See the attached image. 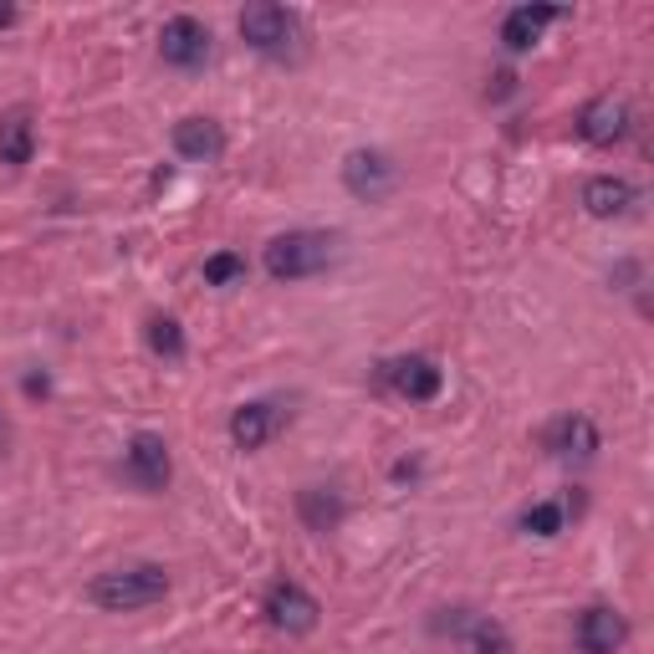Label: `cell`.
<instances>
[{
    "mask_svg": "<svg viewBox=\"0 0 654 654\" xmlns=\"http://www.w3.org/2000/svg\"><path fill=\"white\" fill-rule=\"evenodd\" d=\"M169 594V573L159 563H138V567H113V573H98L88 583V598L108 613H134L149 609Z\"/></svg>",
    "mask_w": 654,
    "mask_h": 654,
    "instance_id": "6da1fadb",
    "label": "cell"
},
{
    "mask_svg": "<svg viewBox=\"0 0 654 654\" xmlns=\"http://www.w3.org/2000/svg\"><path fill=\"white\" fill-rule=\"evenodd\" d=\"M332 261H338V236H327V230H286L267 246L271 282H307Z\"/></svg>",
    "mask_w": 654,
    "mask_h": 654,
    "instance_id": "7a4b0ae2",
    "label": "cell"
},
{
    "mask_svg": "<svg viewBox=\"0 0 654 654\" xmlns=\"http://www.w3.org/2000/svg\"><path fill=\"white\" fill-rule=\"evenodd\" d=\"M240 36H246V46L261 52V57L286 61L292 52H297V42H302V26H297V15L286 11V5L256 0V5L240 11Z\"/></svg>",
    "mask_w": 654,
    "mask_h": 654,
    "instance_id": "3957f363",
    "label": "cell"
},
{
    "mask_svg": "<svg viewBox=\"0 0 654 654\" xmlns=\"http://www.w3.org/2000/svg\"><path fill=\"white\" fill-rule=\"evenodd\" d=\"M450 619H435V634H450V640H461L465 654H517L506 624H496L490 613H476V609H446Z\"/></svg>",
    "mask_w": 654,
    "mask_h": 654,
    "instance_id": "277c9868",
    "label": "cell"
},
{
    "mask_svg": "<svg viewBox=\"0 0 654 654\" xmlns=\"http://www.w3.org/2000/svg\"><path fill=\"white\" fill-rule=\"evenodd\" d=\"M342 184H348V194L353 200H363V205H379V200H388L394 194V184H399V169H394V159L379 149H353L348 159H342Z\"/></svg>",
    "mask_w": 654,
    "mask_h": 654,
    "instance_id": "5b68a950",
    "label": "cell"
},
{
    "mask_svg": "<svg viewBox=\"0 0 654 654\" xmlns=\"http://www.w3.org/2000/svg\"><path fill=\"white\" fill-rule=\"evenodd\" d=\"M159 57L169 61V67H179V72L205 67V61H210V26H205V21H194V15H174V21H164Z\"/></svg>",
    "mask_w": 654,
    "mask_h": 654,
    "instance_id": "8992f818",
    "label": "cell"
},
{
    "mask_svg": "<svg viewBox=\"0 0 654 654\" xmlns=\"http://www.w3.org/2000/svg\"><path fill=\"white\" fill-rule=\"evenodd\" d=\"M317 613H323V604H317L302 583H277L267 594V619H271V629H282V634H313Z\"/></svg>",
    "mask_w": 654,
    "mask_h": 654,
    "instance_id": "52a82bcc",
    "label": "cell"
},
{
    "mask_svg": "<svg viewBox=\"0 0 654 654\" xmlns=\"http://www.w3.org/2000/svg\"><path fill=\"white\" fill-rule=\"evenodd\" d=\"M128 476H134V486H144V490H164V486H169V476H174V461H169L164 435L138 430L134 440H128Z\"/></svg>",
    "mask_w": 654,
    "mask_h": 654,
    "instance_id": "ba28073f",
    "label": "cell"
},
{
    "mask_svg": "<svg viewBox=\"0 0 654 654\" xmlns=\"http://www.w3.org/2000/svg\"><path fill=\"white\" fill-rule=\"evenodd\" d=\"M388 384H394V394H404V399L430 404L435 394L446 388V369L425 353H409V358H399V363H388Z\"/></svg>",
    "mask_w": 654,
    "mask_h": 654,
    "instance_id": "9c48e42d",
    "label": "cell"
},
{
    "mask_svg": "<svg viewBox=\"0 0 654 654\" xmlns=\"http://www.w3.org/2000/svg\"><path fill=\"white\" fill-rule=\"evenodd\" d=\"M578 134L588 138V144H598V149H609V144H619V138L629 134V103H624V98H613V92L594 98V103L583 108Z\"/></svg>",
    "mask_w": 654,
    "mask_h": 654,
    "instance_id": "30bf717a",
    "label": "cell"
},
{
    "mask_svg": "<svg viewBox=\"0 0 654 654\" xmlns=\"http://www.w3.org/2000/svg\"><path fill=\"white\" fill-rule=\"evenodd\" d=\"M629 640V624L619 609H604V604H594V609H583L578 619V650L583 654H619Z\"/></svg>",
    "mask_w": 654,
    "mask_h": 654,
    "instance_id": "8fae6325",
    "label": "cell"
},
{
    "mask_svg": "<svg viewBox=\"0 0 654 654\" xmlns=\"http://www.w3.org/2000/svg\"><path fill=\"white\" fill-rule=\"evenodd\" d=\"M629 205H634V184L624 174H594L583 184V210L594 221H619V215H629Z\"/></svg>",
    "mask_w": 654,
    "mask_h": 654,
    "instance_id": "7c38bea8",
    "label": "cell"
},
{
    "mask_svg": "<svg viewBox=\"0 0 654 654\" xmlns=\"http://www.w3.org/2000/svg\"><path fill=\"white\" fill-rule=\"evenodd\" d=\"M174 154L190 164H215L225 154V134L215 119H184L174 123Z\"/></svg>",
    "mask_w": 654,
    "mask_h": 654,
    "instance_id": "4fadbf2b",
    "label": "cell"
},
{
    "mask_svg": "<svg viewBox=\"0 0 654 654\" xmlns=\"http://www.w3.org/2000/svg\"><path fill=\"white\" fill-rule=\"evenodd\" d=\"M542 446H548L552 455H578V461H588L598 450V425L588 415H563V419H552L548 425Z\"/></svg>",
    "mask_w": 654,
    "mask_h": 654,
    "instance_id": "5bb4252c",
    "label": "cell"
},
{
    "mask_svg": "<svg viewBox=\"0 0 654 654\" xmlns=\"http://www.w3.org/2000/svg\"><path fill=\"white\" fill-rule=\"evenodd\" d=\"M277 425H282V409L267 399H256V404H240L236 415H230V440H236L240 450H261L277 435Z\"/></svg>",
    "mask_w": 654,
    "mask_h": 654,
    "instance_id": "9a60e30c",
    "label": "cell"
},
{
    "mask_svg": "<svg viewBox=\"0 0 654 654\" xmlns=\"http://www.w3.org/2000/svg\"><path fill=\"white\" fill-rule=\"evenodd\" d=\"M567 11H557V5H517V11L506 15L501 26V46L506 52H527V46L542 36V26H552V21H563Z\"/></svg>",
    "mask_w": 654,
    "mask_h": 654,
    "instance_id": "2e32d148",
    "label": "cell"
},
{
    "mask_svg": "<svg viewBox=\"0 0 654 654\" xmlns=\"http://www.w3.org/2000/svg\"><path fill=\"white\" fill-rule=\"evenodd\" d=\"M342 496L332 486H307L297 490V517L307 521V532H338L342 527Z\"/></svg>",
    "mask_w": 654,
    "mask_h": 654,
    "instance_id": "e0dca14e",
    "label": "cell"
},
{
    "mask_svg": "<svg viewBox=\"0 0 654 654\" xmlns=\"http://www.w3.org/2000/svg\"><path fill=\"white\" fill-rule=\"evenodd\" d=\"M36 154V128H31V113L26 108H11V113H0V164H31Z\"/></svg>",
    "mask_w": 654,
    "mask_h": 654,
    "instance_id": "ac0fdd59",
    "label": "cell"
},
{
    "mask_svg": "<svg viewBox=\"0 0 654 654\" xmlns=\"http://www.w3.org/2000/svg\"><path fill=\"white\" fill-rule=\"evenodd\" d=\"M236 282H246V256H236V251H215L205 261V286H236Z\"/></svg>",
    "mask_w": 654,
    "mask_h": 654,
    "instance_id": "d6986e66",
    "label": "cell"
},
{
    "mask_svg": "<svg viewBox=\"0 0 654 654\" xmlns=\"http://www.w3.org/2000/svg\"><path fill=\"white\" fill-rule=\"evenodd\" d=\"M149 348L159 358H184V327L174 317H154L149 323Z\"/></svg>",
    "mask_w": 654,
    "mask_h": 654,
    "instance_id": "ffe728a7",
    "label": "cell"
},
{
    "mask_svg": "<svg viewBox=\"0 0 654 654\" xmlns=\"http://www.w3.org/2000/svg\"><path fill=\"white\" fill-rule=\"evenodd\" d=\"M521 527H527L532 537H557V532H563V506H557V501H537V506H527Z\"/></svg>",
    "mask_w": 654,
    "mask_h": 654,
    "instance_id": "44dd1931",
    "label": "cell"
},
{
    "mask_svg": "<svg viewBox=\"0 0 654 654\" xmlns=\"http://www.w3.org/2000/svg\"><path fill=\"white\" fill-rule=\"evenodd\" d=\"M517 92V77L511 72H496V88H490V98H511Z\"/></svg>",
    "mask_w": 654,
    "mask_h": 654,
    "instance_id": "7402d4cb",
    "label": "cell"
},
{
    "mask_svg": "<svg viewBox=\"0 0 654 654\" xmlns=\"http://www.w3.org/2000/svg\"><path fill=\"white\" fill-rule=\"evenodd\" d=\"M15 21V5H0V26H11Z\"/></svg>",
    "mask_w": 654,
    "mask_h": 654,
    "instance_id": "603a6c76",
    "label": "cell"
}]
</instances>
